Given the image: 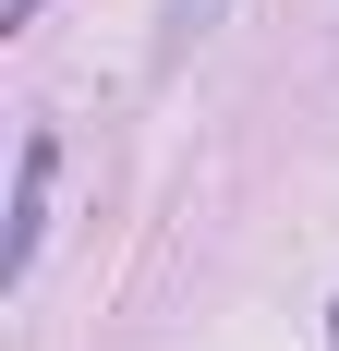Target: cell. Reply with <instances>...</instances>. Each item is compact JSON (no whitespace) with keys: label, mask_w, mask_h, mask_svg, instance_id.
<instances>
[{"label":"cell","mask_w":339,"mask_h":351,"mask_svg":"<svg viewBox=\"0 0 339 351\" xmlns=\"http://www.w3.org/2000/svg\"><path fill=\"white\" fill-rule=\"evenodd\" d=\"M49 170H61V145L49 134H25V158H12V279H36V254H49Z\"/></svg>","instance_id":"obj_1"},{"label":"cell","mask_w":339,"mask_h":351,"mask_svg":"<svg viewBox=\"0 0 339 351\" xmlns=\"http://www.w3.org/2000/svg\"><path fill=\"white\" fill-rule=\"evenodd\" d=\"M25 12H36V0H12V25H25Z\"/></svg>","instance_id":"obj_3"},{"label":"cell","mask_w":339,"mask_h":351,"mask_svg":"<svg viewBox=\"0 0 339 351\" xmlns=\"http://www.w3.org/2000/svg\"><path fill=\"white\" fill-rule=\"evenodd\" d=\"M218 12H231V0H170L158 12V61H194L206 36H218Z\"/></svg>","instance_id":"obj_2"},{"label":"cell","mask_w":339,"mask_h":351,"mask_svg":"<svg viewBox=\"0 0 339 351\" xmlns=\"http://www.w3.org/2000/svg\"><path fill=\"white\" fill-rule=\"evenodd\" d=\"M327 351H339V339H327Z\"/></svg>","instance_id":"obj_4"}]
</instances>
